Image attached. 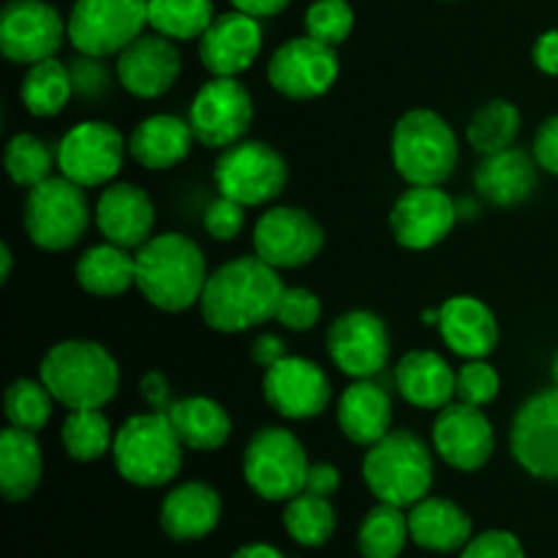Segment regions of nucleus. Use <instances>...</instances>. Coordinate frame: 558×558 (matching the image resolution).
Listing matches in <instances>:
<instances>
[{
  "instance_id": "obj_20",
  "label": "nucleus",
  "mask_w": 558,
  "mask_h": 558,
  "mask_svg": "<svg viewBox=\"0 0 558 558\" xmlns=\"http://www.w3.org/2000/svg\"><path fill=\"white\" fill-rule=\"evenodd\" d=\"M458 218V205L439 185H412L392 205L390 229L403 248L428 251L452 232Z\"/></svg>"
},
{
  "instance_id": "obj_29",
  "label": "nucleus",
  "mask_w": 558,
  "mask_h": 558,
  "mask_svg": "<svg viewBox=\"0 0 558 558\" xmlns=\"http://www.w3.org/2000/svg\"><path fill=\"white\" fill-rule=\"evenodd\" d=\"M191 123L174 114H150L129 136V153L140 167L163 172L183 161L194 145Z\"/></svg>"
},
{
  "instance_id": "obj_28",
  "label": "nucleus",
  "mask_w": 558,
  "mask_h": 558,
  "mask_svg": "<svg viewBox=\"0 0 558 558\" xmlns=\"http://www.w3.org/2000/svg\"><path fill=\"white\" fill-rule=\"evenodd\" d=\"M338 428L349 441L371 447L392 430V401L385 387L357 379L338 401Z\"/></svg>"
},
{
  "instance_id": "obj_27",
  "label": "nucleus",
  "mask_w": 558,
  "mask_h": 558,
  "mask_svg": "<svg viewBox=\"0 0 558 558\" xmlns=\"http://www.w3.org/2000/svg\"><path fill=\"white\" fill-rule=\"evenodd\" d=\"M221 521V496L207 483H183L161 501V529L178 543L202 539Z\"/></svg>"
},
{
  "instance_id": "obj_54",
  "label": "nucleus",
  "mask_w": 558,
  "mask_h": 558,
  "mask_svg": "<svg viewBox=\"0 0 558 558\" xmlns=\"http://www.w3.org/2000/svg\"><path fill=\"white\" fill-rule=\"evenodd\" d=\"M232 558H283V554L278 548H272V545L251 543V545H243L240 550H234Z\"/></svg>"
},
{
  "instance_id": "obj_14",
  "label": "nucleus",
  "mask_w": 558,
  "mask_h": 558,
  "mask_svg": "<svg viewBox=\"0 0 558 558\" xmlns=\"http://www.w3.org/2000/svg\"><path fill=\"white\" fill-rule=\"evenodd\" d=\"M69 25L58 9L44 0H9L0 14V52L16 65H33L54 58Z\"/></svg>"
},
{
  "instance_id": "obj_8",
  "label": "nucleus",
  "mask_w": 558,
  "mask_h": 558,
  "mask_svg": "<svg viewBox=\"0 0 558 558\" xmlns=\"http://www.w3.org/2000/svg\"><path fill=\"white\" fill-rule=\"evenodd\" d=\"M308 456L298 436L278 425L259 428L243 452V474L248 488L265 501H289L305 490Z\"/></svg>"
},
{
  "instance_id": "obj_41",
  "label": "nucleus",
  "mask_w": 558,
  "mask_h": 558,
  "mask_svg": "<svg viewBox=\"0 0 558 558\" xmlns=\"http://www.w3.org/2000/svg\"><path fill=\"white\" fill-rule=\"evenodd\" d=\"M3 163L9 178L14 180V185H20V189H33V185L52 178V167L58 163V153L49 150L47 142H41L38 136L16 134L11 136L9 145H5Z\"/></svg>"
},
{
  "instance_id": "obj_35",
  "label": "nucleus",
  "mask_w": 558,
  "mask_h": 558,
  "mask_svg": "<svg viewBox=\"0 0 558 558\" xmlns=\"http://www.w3.org/2000/svg\"><path fill=\"white\" fill-rule=\"evenodd\" d=\"M409 537V515L403 507L379 501L360 523L357 548L363 558H398Z\"/></svg>"
},
{
  "instance_id": "obj_9",
  "label": "nucleus",
  "mask_w": 558,
  "mask_h": 558,
  "mask_svg": "<svg viewBox=\"0 0 558 558\" xmlns=\"http://www.w3.org/2000/svg\"><path fill=\"white\" fill-rule=\"evenodd\" d=\"M150 0H76L69 14V41L93 58L120 54L147 27Z\"/></svg>"
},
{
  "instance_id": "obj_36",
  "label": "nucleus",
  "mask_w": 558,
  "mask_h": 558,
  "mask_svg": "<svg viewBox=\"0 0 558 558\" xmlns=\"http://www.w3.org/2000/svg\"><path fill=\"white\" fill-rule=\"evenodd\" d=\"M518 131H521V112L515 104L507 98H494L472 114L466 125V140L480 156H494L512 147Z\"/></svg>"
},
{
  "instance_id": "obj_17",
  "label": "nucleus",
  "mask_w": 558,
  "mask_h": 558,
  "mask_svg": "<svg viewBox=\"0 0 558 558\" xmlns=\"http://www.w3.org/2000/svg\"><path fill=\"white\" fill-rule=\"evenodd\" d=\"M510 450L529 474L558 480V387L537 392L518 409Z\"/></svg>"
},
{
  "instance_id": "obj_45",
  "label": "nucleus",
  "mask_w": 558,
  "mask_h": 558,
  "mask_svg": "<svg viewBox=\"0 0 558 558\" xmlns=\"http://www.w3.org/2000/svg\"><path fill=\"white\" fill-rule=\"evenodd\" d=\"M104 58H93V54H76L69 63L71 85H74L76 98H87V101H96L104 98L112 90V74H109L107 65L101 63Z\"/></svg>"
},
{
  "instance_id": "obj_50",
  "label": "nucleus",
  "mask_w": 558,
  "mask_h": 558,
  "mask_svg": "<svg viewBox=\"0 0 558 558\" xmlns=\"http://www.w3.org/2000/svg\"><path fill=\"white\" fill-rule=\"evenodd\" d=\"M338 488H341V472L332 463H311L308 477H305V490L308 494L330 499Z\"/></svg>"
},
{
  "instance_id": "obj_31",
  "label": "nucleus",
  "mask_w": 558,
  "mask_h": 558,
  "mask_svg": "<svg viewBox=\"0 0 558 558\" xmlns=\"http://www.w3.org/2000/svg\"><path fill=\"white\" fill-rule=\"evenodd\" d=\"M167 417L189 450L213 452L227 445L232 436V420L227 409L207 396L178 398L167 409Z\"/></svg>"
},
{
  "instance_id": "obj_25",
  "label": "nucleus",
  "mask_w": 558,
  "mask_h": 558,
  "mask_svg": "<svg viewBox=\"0 0 558 558\" xmlns=\"http://www.w3.org/2000/svg\"><path fill=\"white\" fill-rule=\"evenodd\" d=\"M456 381L458 371L447 363L441 354L420 349L409 352L398 360L396 365V387L403 401L417 409H445L447 403L456 401Z\"/></svg>"
},
{
  "instance_id": "obj_7",
  "label": "nucleus",
  "mask_w": 558,
  "mask_h": 558,
  "mask_svg": "<svg viewBox=\"0 0 558 558\" xmlns=\"http://www.w3.org/2000/svg\"><path fill=\"white\" fill-rule=\"evenodd\" d=\"M90 216L85 189L63 174H52L27 191L22 223L36 248L65 251L80 243L90 227Z\"/></svg>"
},
{
  "instance_id": "obj_12",
  "label": "nucleus",
  "mask_w": 558,
  "mask_h": 558,
  "mask_svg": "<svg viewBox=\"0 0 558 558\" xmlns=\"http://www.w3.org/2000/svg\"><path fill=\"white\" fill-rule=\"evenodd\" d=\"M54 153H58V169L63 178L74 180L85 191L101 189L123 169L129 140H123V134L112 123L85 120L65 131Z\"/></svg>"
},
{
  "instance_id": "obj_3",
  "label": "nucleus",
  "mask_w": 558,
  "mask_h": 558,
  "mask_svg": "<svg viewBox=\"0 0 558 558\" xmlns=\"http://www.w3.org/2000/svg\"><path fill=\"white\" fill-rule=\"evenodd\" d=\"M38 379L69 412L104 409L120 387V368L107 347L85 338L60 341L44 354Z\"/></svg>"
},
{
  "instance_id": "obj_5",
  "label": "nucleus",
  "mask_w": 558,
  "mask_h": 558,
  "mask_svg": "<svg viewBox=\"0 0 558 558\" xmlns=\"http://www.w3.org/2000/svg\"><path fill=\"white\" fill-rule=\"evenodd\" d=\"M363 480L385 505L414 507L434 485V458L412 430H390L365 452Z\"/></svg>"
},
{
  "instance_id": "obj_10",
  "label": "nucleus",
  "mask_w": 558,
  "mask_h": 558,
  "mask_svg": "<svg viewBox=\"0 0 558 558\" xmlns=\"http://www.w3.org/2000/svg\"><path fill=\"white\" fill-rule=\"evenodd\" d=\"M289 169L281 153L267 142L240 140L221 150L216 161V185L223 196L243 207H259L281 196Z\"/></svg>"
},
{
  "instance_id": "obj_15",
  "label": "nucleus",
  "mask_w": 558,
  "mask_h": 558,
  "mask_svg": "<svg viewBox=\"0 0 558 558\" xmlns=\"http://www.w3.org/2000/svg\"><path fill=\"white\" fill-rule=\"evenodd\" d=\"M325 229L303 207H270L254 227V254L276 270H294L319 256Z\"/></svg>"
},
{
  "instance_id": "obj_32",
  "label": "nucleus",
  "mask_w": 558,
  "mask_h": 558,
  "mask_svg": "<svg viewBox=\"0 0 558 558\" xmlns=\"http://www.w3.org/2000/svg\"><path fill=\"white\" fill-rule=\"evenodd\" d=\"M44 472L41 445L33 430L9 425L0 434V490L9 501H22L38 488Z\"/></svg>"
},
{
  "instance_id": "obj_1",
  "label": "nucleus",
  "mask_w": 558,
  "mask_h": 558,
  "mask_svg": "<svg viewBox=\"0 0 558 558\" xmlns=\"http://www.w3.org/2000/svg\"><path fill=\"white\" fill-rule=\"evenodd\" d=\"M283 281L276 267L259 256H238L210 272L202 292L199 311L210 330L245 332L276 319L283 294Z\"/></svg>"
},
{
  "instance_id": "obj_30",
  "label": "nucleus",
  "mask_w": 558,
  "mask_h": 558,
  "mask_svg": "<svg viewBox=\"0 0 558 558\" xmlns=\"http://www.w3.org/2000/svg\"><path fill=\"white\" fill-rule=\"evenodd\" d=\"M409 534L420 548L434 554H456L472 539V518L456 501L425 496L409 510Z\"/></svg>"
},
{
  "instance_id": "obj_47",
  "label": "nucleus",
  "mask_w": 558,
  "mask_h": 558,
  "mask_svg": "<svg viewBox=\"0 0 558 558\" xmlns=\"http://www.w3.org/2000/svg\"><path fill=\"white\" fill-rule=\"evenodd\" d=\"M461 558H526V554H523V545L515 534L490 529V532L469 539Z\"/></svg>"
},
{
  "instance_id": "obj_16",
  "label": "nucleus",
  "mask_w": 558,
  "mask_h": 558,
  "mask_svg": "<svg viewBox=\"0 0 558 558\" xmlns=\"http://www.w3.org/2000/svg\"><path fill=\"white\" fill-rule=\"evenodd\" d=\"M327 354L341 374L371 379L390 360V332L371 311H347L327 330Z\"/></svg>"
},
{
  "instance_id": "obj_42",
  "label": "nucleus",
  "mask_w": 558,
  "mask_h": 558,
  "mask_svg": "<svg viewBox=\"0 0 558 558\" xmlns=\"http://www.w3.org/2000/svg\"><path fill=\"white\" fill-rule=\"evenodd\" d=\"M354 27V11L347 0H316L305 11V33L311 38L338 47L349 38Z\"/></svg>"
},
{
  "instance_id": "obj_11",
  "label": "nucleus",
  "mask_w": 558,
  "mask_h": 558,
  "mask_svg": "<svg viewBox=\"0 0 558 558\" xmlns=\"http://www.w3.org/2000/svg\"><path fill=\"white\" fill-rule=\"evenodd\" d=\"M254 120V98L238 76H213L196 90L189 123L196 142L213 150L238 145Z\"/></svg>"
},
{
  "instance_id": "obj_39",
  "label": "nucleus",
  "mask_w": 558,
  "mask_h": 558,
  "mask_svg": "<svg viewBox=\"0 0 558 558\" xmlns=\"http://www.w3.org/2000/svg\"><path fill=\"white\" fill-rule=\"evenodd\" d=\"M60 441L74 461L93 463L112 450L114 430L101 409H76L63 420Z\"/></svg>"
},
{
  "instance_id": "obj_56",
  "label": "nucleus",
  "mask_w": 558,
  "mask_h": 558,
  "mask_svg": "<svg viewBox=\"0 0 558 558\" xmlns=\"http://www.w3.org/2000/svg\"><path fill=\"white\" fill-rule=\"evenodd\" d=\"M554 381H556V387H558V352H556V357H554Z\"/></svg>"
},
{
  "instance_id": "obj_24",
  "label": "nucleus",
  "mask_w": 558,
  "mask_h": 558,
  "mask_svg": "<svg viewBox=\"0 0 558 558\" xmlns=\"http://www.w3.org/2000/svg\"><path fill=\"white\" fill-rule=\"evenodd\" d=\"M439 332L452 354L485 360L499 343V322L494 311L472 294H456L439 308Z\"/></svg>"
},
{
  "instance_id": "obj_22",
  "label": "nucleus",
  "mask_w": 558,
  "mask_h": 558,
  "mask_svg": "<svg viewBox=\"0 0 558 558\" xmlns=\"http://www.w3.org/2000/svg\"><path fill=\"white\" fill-rule=\"evenodd\" d=\"M259 52V22L238 9L218 14L199 38V60L213 76H240L254 65Z\"/></svg>"
},
{
  "instance_id": "obj_37",
  "label": "nucleus",
  "mask_w": 558,
  "mask_h": 558,
  "mask_svg": "<svg viewBox=\"0 0 558 558\" xmlns=\"http://www.w3.org/2000/svg\"><path fill=\"white\" fill-rule=\"evenodd\" d=\"M336 510L330 499L303 490L283 507V529L303 548H319L336 534Z\"/></svg>"
},
{
  "instance_id": "obj_44",
  "label": "nucleus",
  "mask_w": 558,
  "mask_h": 558,
  "mask_svg": "<svg viewBox=\"0 0 558 558\" xmlns=\"http://www.w3.org/2000/svg\"><path fill=\"white\" fill-rule=\"evenodd\" d=\"M322 319V300L316 298L311 289L305 287H287L281 294V303H278L276 322L283 325L287 330L305 332L311 327H316V322Z\"/></svg>"
},
{
  "instance_id": "obj_6",
  "label": "nucleus",
  "mask_w": 558,
  "mask_h": 558,
  "mask_svg": "<svg viewBox=\"0 0 558 558\" xmlns=\"http://www.w3.org/2000/svg\"><path fill=\"white\" fill-rule=\"evenodd\" d=\"M392 163L409 185H441L458 163V140L434 109H409L392 129Z\"/></svg>"
},
{
  "instance_id": "obj_26",
  "label": "nucleus",
  "mask_w": 558,
  "mask_h": 558,
  "mask_svg": "<svg viewBox=\"0 0 558 558\" xmlns=\"http://www.w3.org/2000/svg\"><path fill=\"white\" fill-rule=\"evenodd\" d=\"M537 167L539 163L529 153L507 147L494 156H483V163L474 172V189L490 205L515 207L537 189Z\"/></svg>"
},
{
  "instance_id": "obj_55",
  "label": "nucleus",
  "mask_w": 558,
  "mask_h": 558,
  "mask_svg": "<svg viewBox=\"0 0 558 558\" xmlns=\"http://www.w3.org/2000/svg\"><path fill=\"white\" fill-rule=\"evenodd\" d=\"M0 262H3V270H0V281H9L11 278V267H14V256H11L9 245H0Z\"/></svg>"
},
{
  "instance_id": "obj_13",
  "label": "nucleus",
  "mask_w": 558,
  "mask_h": 558,
  "mask_svg": "<svg viewBox=\"0 0 558 558\" xmlns=\"http://www.w3.org/2000/svg\"><path fill=\"white\" fill-rule=\"evenodd\" d=\"M338 71L341 69H338L336 47L305 33L272 52L267 63V80L281 96L292 101H311L325 96L336 85Z\"/></svg>"
},
{
  "instance_id": "obj_2",
  "label": "nucleus",
  "mask_w": 558,
  "mask_h": 558,
  "mask_svg": "<svg viewBox=\"0 0 558 558\" xmlns=\"http://www.w3.org/2000/svg\"><path fill=\"white\" fill-rule=\"evenodd\" d=\"M134 256L136 289L153 308L180 314L199 303L210 272L194 240L178 232L153 234Z\"/></svg>"
},
{
  "instance_id": "obj_40",
  "label": "nucleus",
  "mask_w": 558,
  "mask_h": 558,
  "mask_svg": "<svg viewBox=\"0 0 558 558\" xmlns=\"http://www.w3.org/2000/svg\"><path fill=\"white\" fill-rule=\"evenodd\" d=\"M54 396L47 390L41 379H14L5 387L3 396V414L9 425L22 430H38L49 423L54 407Z\"/></svg>"
},
{
  "instance_id": "obj_23",
  "label": "nucleus",
  "mask_w": 558,
  "mask_h": 558,
  "mask_svg": "<svg viewBox=\"0 0 558 558\" xmlns=\"http://www.w3.org/2000/svg\"><path fill=\"white\" fill-rule=\"evenodd\" d=\"M96 227L107 243L136 251L153 238L156 205L150 194L134 183H112L96 202Z\"/></svg>"
},
{
  "instance_id": "obj_46",
  "label": "nucleus",
  "mask_w": 558,
  "mask_h": 558,
  "mask_svg": "<svg viewBox=\"0 0 558 558\" xmlns=\"http://www.w3.org/2000/svg\"><path fill=\"white\" fill-rule=\"evenodd\" d=\"M202 223H205V232L210 234L213 240H221V243H229L240 234L245 223V207L240 202L229 199V196H218L210 205L205 207V216H202Z\"/></svg>"
},
{
  "instance_id": "obj_43",
  "label": "nucleus",
  "mask_w": 558,
  "mask_h": 558,
  "mask_svg": "<svg viewBox=\"0 0 558 558\" xmlns=\"http://www.w3.org/2000/svg\"><path fill=\"white\" fill-rule=\"evenodd\" d=\"M501 390L499 371L485 360H466L458 368L456 381V401L469 403V407H488Z\"/></svg>"
},
{
  "instance_id": "obj_53",
  "label": "nucleus",
  "mask_w": 558,
  "mask_h": 558,
  "mask_svg": "<svg viewBox=\"0 0 558 558\" xmlns=\"http://www.w3.org/2000/svg\"><path fill=\"white\" fill-rule=\"evenodd\" d=\"M232 5L238 11H243V14H251V16H272L278 14V11H283L289 5V0H232Z\"/></svg>"
},
{
  "instance_id": "obj_21",
  "label": "nucleus",
  "mask_w": 558,
  "mask_h": 558,
  "mask_svg": "<svg viewBox=\"0 0 558 558\" xmlns=\"http://www.w3.org/2000/svg\"><path fill=\"white\" fill-rule=\"evenodd\" d=\"M183 58L172 38L161 33H142L118 54L114 76L136 98H161L178 82Z\"/></svg>"
},
{
  "instance_id": "obj_19",
  "label": "nucleus",
  "mask_w": 558,
  "mask_h": 558,
  "mask_svg": "<svg viewBox=\"0 0 558 558\" xmlns=\"http://www.w3.org/2000/svg\"><path fill=\"white\" fill-rule=\"evenodd\" d=\"M436 452L447 466L458 472H477L490 461L496 447V434L490 420L480 407L452 401L439 409L430 430Z\"/></svg>"
},
{
  "instance_id": "obj_18",
  "label": "nucleus",
  "mask_w": 558,
  "mask_h": 558,
  "mask_svg": "<svg viewBox=\"0 0 558 558\" xmlns=\"http://www.w3.org/2000/svg\"><path fill=\"white\" fill-rule=\"evenodd\" d=\"M262 392L272 412L287 420L319 417L332 398L325 368L316 365L314 360L294 357V354H287L265 371Z\"/></svg>"
},
{
  "instance_id": "obj_48",
  "label": "nucleus",
  "mask_w": 558,
  "mask_h": 558,
  "mask_svg": "<svg viewBox=\"0 0 558 558\" xmlns=\"http://www.w3.org/2000/svg\"><path fill=\"white\" fill-rule=\"evenodd\" d=\"M534 161L545 172L558 174V114L545 120L534 134Z\"/></svg>"
},
{
  "instance_id": "obj_49",
  "label": "nucleus",
  "mask_w": 558,
  "mask_h": 558,
  "mask_svg": "<svg viewBox=\"0 0 558 558\" xmlns=\"http://www.w3.org/2000/svg\"><path fill=\"white\" fill-rule=\"evenodd\" d=\"M140 396L142 401L150 407V412H167V409L174 403L172 387H169L167 376H163L161 371H150V374L142 376Z\"/></svg>"
},
{
  "instance_id": "obj_4",
  "label": "nucleus",
  "mask_w": 558,
  "mask_h": 558,
  "mask_svg": "<svg viewBox=\"0 0 558 558\" xmlns=\"http://www.w3.org/2000/svg\"><path fill=\"white\" fill-rule=\"evenodd\" d=\"M185 445L167 412L134 414L114 430L112 461L120 477L140 488H161L180 474Z\"/></svg>"
},
{
  "instance_id": "obj_34",
  "label": "nucleus",
  "mask_w": 558,
  "mask_h": 558,
  "mask_svg": "<svg viewBox=\"0 0 558 558\" xmlns=\"http://www.w3.org/2000/svg\"><path fill=\"white\" fill-rule=\"evenodd\" d=\"M71 96H74V85H71L69 65L60 63L58 58H47L41 63L27 65L20 98L22 107L33 118H54V114L63 112Z\"/></svg>"
},
{
  "instance_id": "obj_52",
  "label": "nucleus",
  "mask_w": 558,
  "mask_h": 558,
  "mask_svg": "<svg viewBox=\"0 0 558 558\" xmlns=\"http://www.w3.org/2000/svg\"><path fill=\"white\" fill-rule=\"evenodd\" d=\"M532 58L543 74L558 76V31H548L537 38Z\"/></svg>"
},
{
  "instance_id": "obj_51",
  "label": "nucleus",
  "mask_w": 558,
  "mask_h": 558,
  "mask_svg": "<svg viewBox=\"0 0 558 558\" xmlns=\"http://www.w3.org/2000/svg\"><path fill=\"white\" fill-rule=\"evenodd\" d=\"M283 357H287V343H283V338L272 336V332H262V336L251 343V360H254L259 368H272V365Z\"/></svg>"
},
{
  "instance_id": "obj_33",
  "label": "nucleus",
  "mask_w": 558,
  "mask_h": 558,
  "mask_svg": "<svg viewBox=\"0 0 558 558\" xmlns=\"http://www.w3.org/2000/svg\"><path fill=\"white\" fill-rule=\"evenodd\" d=\"M76 283L96 298H120L136 287V256L114 243L93 245L76 262Z\"/></svg>"
},
{
  "instance_id": "obj_38",
  "label": "nucleus",
  "mask_w": 558,
  "mask_h": 558,
  "mask_svg": "<svg viewBox=\"0 0 558 558\" xmlns=\"http://www.w3.org/2000/svg\"><path fill=\"white\" fill-rule=\"evenodd\" d=\"M216 20L213 0H150L147 25L172 41H194Z\"/></svg>"
}]
</instances>
